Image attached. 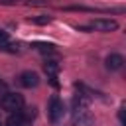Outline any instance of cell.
Here are the masks:
<instances>
[{"instance_id": "1", "label": "cell", "mask_w": 126, "mask_h": 126, "mask_svg": "<svg viewBox=\"0 0 126 126\" xmlns=\"http://www.w3.org/2000/svg\"><path fill=\"white\" fill-rule=\"evenodd\" d=\"M0 106L6 110V112H18L22 106H24V96L20 93H6L2 98H0Z\"/></svg>"}, {"instance_id": "2", "label": "cell", "mask_w": 126, "mask_h": 126, "mask_svg": "<svg viewBox=\"0 0 126 126\" xmlns=\"http://www.w3.org/2000/svg\"><path fill=\"white\" fill-rule=\"evenodd\" d=\"M47 112H49V120H51L53 124H57V122L63 118V114H65V106H63V102H61L57 96H53V98L49 100Z\"/></svg>"}, {"instance_id": "3", "label": "cell", "mask_w": 126, "mask_h": 126, "mask_svg": "<svg viewBox=\"0 0 126 126\" xmlns=\"http://www.w3.org/2000/svg\"><path fill=\"white\" fill-rule=\"evenodd\" d=\"M94 124V116L83 106V108H77L75 110V116H73V126H93Z\"/></svg>"}, {"instance_id": "4", "label": "cell", "mask_w": 126, "mask_h": 126, "mask_svg": "<svg viewBox=\"0 0 126 126\" xmlns=\"http://www.w3.org/2000/svg\"><path fill=\"white\" fill-rule=\"evenodd\" d=\"M89 28L93 30H98V32H114L118 28V22L116 20H110V18H96L89 24Z\"/></svg>"}, {"instance_id": "5", "label": "cell", "mask_w": 126, "mask_h": 126, "mask_svg": "<svg viewBox=\"0 0 126 126\" xmlns=\"http://www.w3.org/2000/svg\"><path fill=\"white\" fill-rule=\"evenodd\" d=\"M20 85L22 87H26V89H35L37 85H39V75L37 73H33V71H24V73H20Z\"/></svg>"}, {"instance_id": "6", "label": "cell", "mask_w": 126, "mask_h": 126, "mask_svg": "<svg viewBox=\"0 0 126 126\" xmlns=\"http://www.w3.org/2000/svg\"><path fill=\"white\" fill-rule=\"evenodd\" d=\"M104 65H106L108 71H118V69H122V65H124V57H122L120 53H110V55H106Z\"/></svg>"}, {"instance_id": "7", "label": "cell", "mask_w": 126, "mask_h": 126, "mask_svg": "<svg viewBox=\"0 0 126 126\" xmlns=\"http://www.w3.org/2000/svg\"><path fill=\"white\" fill-rule=\"evenodd\" d=\"M30 122L20 114V110L18 112H10V116H8V120H6V126H28Z\"/></svg>"}, {"instance_id": "8", "label": "cell", "mask_w": 126, "mask_h": 126, "mask_svg": "<svg viewBox=\"0 0 126 126\" xmlns=\"http://www.w3.org/2000/svg\"><path fill=\"white\" fill-rule=\"evenodd\" d=\"M43 69H45V73H47L49 77H55V75L59 73V63L53 61V59H47L45 65H43Z\"/></svg>"}, {"instance_id": "9", "label": "cell", "mask_w": 126, "mask_h": 126, "mask_svg": "<svg viewBox=\"0 0 126 126\" xmlns=\"http://www.w3.org/2000/svg\"><path fill=\"white\" fill-rule=\"evenodd\" d=\"M20 114H22L28 122H32V120L35 118V114H37V108H35V106H22V108H20Z\"/></svg>"}, {"instance_id": "10", "label": "cell", "mask_w": 126, "mask_h": 126, "mask_svg": "<svg viewBox=\"0 0 126 126\" xmlns=\"http://www.w3.org/2000/svg\"><path fill=\"white\" fill-rule=\"evenodd\" d=\"M35 47H37V51H41V53H55V49H53V45L51 43H35Z\"/></svg>"}, {"instance_id": "11", "label": "cell", "mask_w": 126, "mask_h": 126, "mask_svg": "<svg viewBox=\"0 0 126 126\" xmlns=\"http://www.w3.org/2000/svg\"><path fill=\"white\" fill-rule=\"evenodd\" d=\"M32 22H33V24H41V26H43V24H49V22H51V18H49V16H39V18H32Z\"/></svg>"}, {"instance_id": "12", "label": "cell", "mask_w": 126, "mask_h": 126, "mask_svg": "<svg viewBox=\"0 0 126 126\" xmlns=\"http://www.w3.org/2000/svg\"><path fill=\"white\" fill-rule=\"evenodd\" d=\"M0 4H32V0H0Z\"/></svg>"}, {"instance_id": "13", "label": "cell", "mask_w": 126, "mask_h": 126, "mask_svg": "<svg viewBox=\"0 0 126 126\" xmlns=\"http://www.w3.org/2000/svg\"><path fill=\"white\" fill-rule=\"evenodd\" d=\"M10 41V37H8V32H4L2 28H0V45H4V43H8Z\"/></svg>"}, {"instance_id": "14", "label": "cell", "mask_w": 126, "mask_h": 126, "mask_svg": "<svg viewBox=\"0 0 126 126\" xmlns=\"http://www.w3.org/2000/svg\"><path fill=\"white\" fill-rule=\"evenodd\" d=\"M6 93H8V85H6V83H4L2 79H0V98H2V96H4Z\"/></svg>"}, {"instance_id": "15", "label": "cell", "mask_w": 126, "mask_h": 126, "mask_svg": "<svg viewBox=\"0 0 126 126\" xmlns=\"http://www.w3.org/2000/svg\"><path fill=\"white\" fill-rule=\"evenodd\" d=\"M0 126H4V124H2V122H0Z\"/></svg>"}]
</instances>
